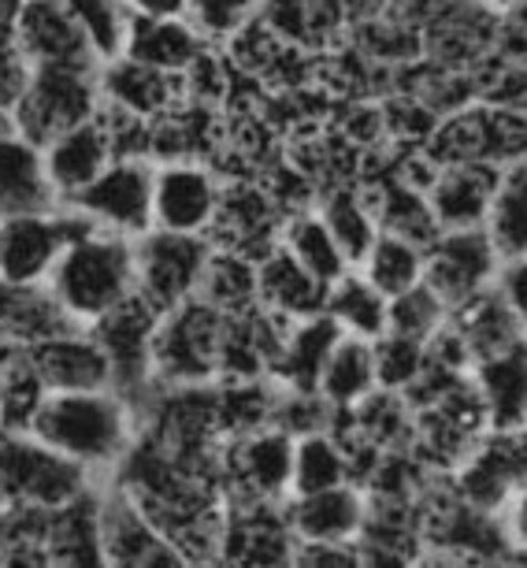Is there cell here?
Instances as JSON below:
<instances>
[{
	"label": "cell",
	"mask_w": 527,
	"mask_h": 568,
	"mask_svg": "<svg viewBox=\"0 0 527 568\" xmlns=\"http://www.w3.org/2000/svg\"><path fill=\"white\" fill-rule=\"evenodd\" d=\"M138 409L115 387L52 390L30 424V435L52 446L90 476L109 479L138 438Z\"/></svg>",
	"instance_id": "1"
},
{
	"label": "cell",
	"mask_w": 527,
	"mask_h": 568,
	"mask_svg": "<svg viewBox=\"0 0 527 568\" xmlns=\"http://www.w3.org/2000/svg\"><path fill=\"white\" fill-rule=\"evenodd\" d=\"M49 291L57 294V302L74 324H97L138 294L134 239L97 227L79 234L52 267Z\"/></svg>",
	"instance_id": "2"
},
{
	"label": "cell",
	"mask_w": 527,
	"mask_h": 568,
	"mask_svg": "<svg viewBox=\"0 0 527 568\" xmlns=\"http://www.w3.org/2000/svg\"><path fill=\"white\" fill-rule=\"evenodd\" d=\"M101 68H68V63H41L30 68V79L12 109V131L27 142L45 149L52 138L74 131L79 123L93 120L101 109Z\"/></svg>",
	"instance_id": "3"
},
{
	"label": "cell",
	"mask_w": 527,
	"mask_h": 568,
	"mask_svg": "<svg viewBox=\"0 0 527 568\" xmlns=\"http://www.w3.org/2000/svg\"><path fill=\"white\" fill-rule=\"evenodd\" d=\"M97 484L82 465H74L30 432H0V506L60 509L82 498Z\"/></svg>",
	"instance_id": "4"
},
{
	"label": "cell",
	"mask_w": 527,
	"mask_h": 568,
	"mask_svg": "<svg viewBox=\"0 0 527 568\" xmlns=\"http://www.w3.org/2000/svg\"><path fill=\"white\" fill-rule=\"evenodd\" d=\"M424 153L438 168L446 164H490L505 168L527 156V115L498 109L487 101H472L465 109L438 120Z\"/></svg>",
	"instance_id": "5"
},
{
	"label": "cell",
	"mask_w": 527,
	"mask_h": 568,
	"mask_svg": "<svg viewBox=\"0 0 527 568\" xmlns=\"http://www.w3.org/2000/svg\"><path fill=\"white\" fill-rule=\"evenodd\" d=\"M223 313L201 297H190L179 308L160 316L153 375L156 387H201L220 379Z\"/></svg>",
	"instance_id": "6"
},
{
	"label": "cell",
	"mask_w": 527,
	"mask_h": 568,
	"mask_svg": "<svg viewBox=\"0 0 527 568\" xmlns=\"http://www.w3.org/2000/svg\"><path fill=\"white\" fill-rule=\"evenodd\" d=\"M85 231H93V223L68 201L49 212L0 216V278L23 286L49 283L63 250Z\"/></svg>",
	"instance_id": "7"
},
{
	"label": "cell",
	"mask_w": 527,
	"mask_h": 568,
	"mask_svg": "<svg viewBox=\"0 0 527 568\" xmlns=\"http://www.w3.org/2000/svg\"><path fill=\"white\" fill-rule=\"evenodd\" d=\"M294 479V438L278 427L231 435L220 446V487L227 506L286 501Z\"/></svg>",
	"instance_id": "8"
},
{
	"label": "cell",
	"mask_w": 527,
	"mask_h": 568,
	"mask_svg": "<svg viewBox=\"0 0 527 568\" xmlns=\"http://www.w3.org/2000/svg\"><path fill=\"white\" fill-rule=\"evenodd\" d=\"M160 308H153L142 294L126 297L120 308H112L109 316H101L90 324L93 338L101 342L104 357L112 364V387L134 405L138 413L145 409V402L156 390L153 375V346H156V327H160Z\"/></svg>",
	"instance_id": "9"
},
{
	"label": "cell",
	"mask_w": 527,
	"mask_h": 568,
	"mask_svg": "<svg viewBox=\"0 0 527 568\" xmlns=\"http://www.w3.org/2000/svg\"><path fill=\"white\" fill-rule=\"evenodd\" d=\"M209 261L212 242L204 234H175L153 227L142 239H134L138 294L160 313H171V308L201 294Z\"/></svg>",
	"instance_id": "10"
},
{
	"label": "cell",
	"mask_w": 527,
	"mask_h": 568,
	"mask_svg": "<svg viewBox=\"0 0 527 568\" xmlns=\"http://www.w3.org/2000/svg\"><path fill=\"white\" fill-rule=\"evenodd\" d=\"M449 487L468 506L501 513L513 495L527 490V424L490 427L479 446L449 471Z\"/></svg>",
	"instance_id": "11"
},
{
	"label": "cell",
	"mask_w": 527,
	"mask_h": 568,
	"mask_svg": "<svg viewBox=\"0 0 527 568\" xmlns=\"http://www.w3.org/2000/svg\"><path fill=\"white\" fill-rule=\"evenodd\" d=\"M153 160H112L68 205L79 209L97 231L142 239V234L153 231Z\"/></svg>",
	"instance_id": "12"
},
{
	"label": "cell",
	"mask_w": 527,
	"mask_h": 568,
	"mask_svg": "<svg viewBox=\"0 0 527 568\" xmlns=\"http://www.w3.org/2000/svg\"><path fill=\"white\" fill-rule=\"evenodd\" d=\"M501 256L494 250L487 227L438 231V239L424 250V283L443 297L454 313L457 305L498 283Z\"/></svg>",
	"instance_id": "13"
},
{
	"label": "cell",
	"mask_w": 527,
	"mask_h": 568,
	"mask_svg": "<svg viewBox=\"0 0 527 568\" xmlns=\"http://www.w3.org/2000/svg\"><path fill=\"white\" fill-rule=\"evenodd\" d=\"M283 223L286 212L267 194L261 179H223V194H220L216 220H212L209 242L212 250L264 261L278 245Z\"/></svg>",
	"instance_id": "14"
},
{
	"label": "cell",
	"mask_w": 527,
	"mask_h": 568,
	"mask_svg": "<svg viewBox=\"0 0 527 568\" xmlns=\"http://www.w3.org/2000/svg\"><path fill=\"white\" fill-rule=\"evenodd\" d=\"M12 38L30 68H41V63L101 68L93 41L85 38L82 23L71 16V8L63 0H19Z\"/></svg>",
	"instance_id": "15"
},
{
	"label": "cell",
	"mask_w": 527,
	"mask_h": 568,
	"mask_svg": "<svg viewBox=\"0 0 527 568\" xmlns=\"http://www.w3.org/2000/svg\"><path fill=\"white\" fill-rule=\"evenodd\" d=\"M223 194V179L212 164L182 160V164H156L153 186V227L175 234H204L209 239Z\"/></svg>",
	"instance_id": "16"
},
{
	"label": "cell",
	"mask_w": 527,
	"mask_h": 568,
	"mask_svg": "<svg viewBox=\"0 0 527 568\" xmlns=\"http://www.w3.org/2000/svg\"><path fill=\"white\" fill-rule=\"evenodd\" d=\"M501 12L479 0H454L424 27V60L449 71H476L494 52Z\"/></svg>",
	"instance_id": "17"
},
{
	"label": "cell",
	"mask_w": 527,
	"mask_h": 568,
	"mask_svg": "<svg viewBox=\"0 0 527 568\" xmlns=\"http://www.w3.org/2000/svg\"><path fill=\"white\" fill-rule=\"evenodd\" d=\"M297 535L290 528L286 501H245L227 506L223 561L234 565H294Z\"/></svg>",
	"instance_id": "18"
},
{
	"label": "cell",
	"mask_w": 527,
	"mask_h": 568,
	"mask_svg": "<svg viewBox=\"0 0 527 568\" xmlns=\"http://www.w3.org/2000/svg\"><path fill=\"white\" fill-rule=\"evenodd\" d=\"M97 85H101V101L112 109H123L138 115V120H160L171 109H179L186 101V85L182 74L149 68V63L134 57H115L104 60L97 71Z\"/></svg>",
	"instance_id": "19"
},
{
	"label": "cell",
	"mask_w": 527,
	"mask_h": 568,
	"mask_svg": "<svg viewBox=\"0 0 527 568\" xmlns=\"http://www.w3.org/2000/svg\"><path fill=\"white\" fill-rule=\"evenodd\" d=\"M101 546L104 561L115 565H182L175 546L112 479L101 484Z\"/></svg>",
	"instance_id": "20"
},
{
	"label": "cell",
	"mask_w": 527,
	"mask_h": 568,
	"mask_svg": "<svg viewBox=\"0 0 527 568\" xmlns=\"http://www.w3.org/2000/svg\"><path fill=\"white\" fill-rule=\"evenodd\" d=\"M364 513H368V495L357 484L286 498V517L297 542H357Z\"/></svg>",
	"instance_id": "21"
},
{
	"label": "cell",
	"mask_w": 527,
	"mask_h": 568,
	"mask_svg": "<svg viewBox=\"0 0 527 568\" xmlns=\"http://www.w3.org/2000/svg\"><path fill=\"white\" fill-rule=\"evenodd\" d=\"M34 364L52 390H101L112 387V364L104 357L101 342L93 338L90 327L60 331L38 346H30Z\"/></svg>",
	"instance_id": "22"
},
{
	"label": "cell",
	"mask_w": 527,
	"mask_h": 568,
	"mask_svg": "<svg viewBox=\"0 0 527 568\" xmlns=\"http://www.w3.org/2000/svg\"><path fill=\"white\" fill-rule=\"evenodd\" d=\"M498 171L490 164H446L438 168L435 182L427 186V201L438 220V231L483 227L498 186Z\"/></svg>",
	"instance_id": "23"
},
{
	"label": "cell",
	"mask_w": 527,
	"mask_h": 568,
	"mask_svg": "<svg viewBox=\"0 0 527 568\" xmlns=\"http://www.w3.org/2000/svg\"><path fill=\"white\" fill-rule=\"evenodd\" d=\"M41 153H45L49 182H52V190H57L60 201H74L115 160L112 142H109V134H104V126L97 115L79 123L74 131L52 138Z\"/></svg>",
	"instance_id": "24"
},
{
	"label": "cell",
	"mask_w": 527,
	"mask_h": 568,
	"mask_svg": "<svg viewBox=\"0 0 527 568\" xmlns=\"http://www.w3.org/2000/svg\"><path fill=\"white\" fill-rule=\"evenodd\" d=\"M60 197L49 182L45 153L27 142L23 134H0V216H19V212H49Z\"/></svg>",
	"instance_id": "25"
},
{
	"label": "cell",
	"mask_w": 527,
	"mask_h": 568,
	"mask_svg": "<svg viewBox=\"0 0 527 568\" xmlns=\"http://www.w3.org/2000/svg\"><path fill=\"white\" fill-rule=\"evenodd\" d=\"M209 49L186 16H131L120 57H134L149 68L182 74Z\"/></svg>",
	"instance_id": "26"
},
{
	"label": "cell",
	"mask_w": 527,
	"mask_h": 568,
	"mask_svg": "<svg viewBox=\"0 0 527 568\" xmlns=\"http://www.w3.org/2000/svg\"><path fill=\"white\" fill-rule=\"evenodd\" d=\"M256 278H261V305L286 324L324 313L327 283H320L308 267H301L283 245H275L264 261H256Z\"/></svg>",
	"instance_id": "27"
},
{
	"label": "cell",
	"mask_w": 527,
	"mask_h": 568,
	"mask_svg": "<svg viewBox=\"0 0 527 568\" xmlns=\"http://www.w3.org/2000/svg\"><path fill=\"white\" fill-rule=\"evenodd\" d=\"M82 327L63 313V305L57 302V294L49 291V283L23 286V283H8L0 278V335L4 342L16 346H38L60 331Z\"/></svg>",
	"instance_id": "28"
},
{
	"label": "cell",
	"mask_w": 527,
	"mask_h": 568,
	"mask_svg": "<svg viewBox=\"0 0 527 568\" xmlns=\"http://www.w3.org/2000/svg\"><path fill=\"white\" fill-rule=\"evenodd\" d=\"M49 565H104L101 546V479L82 498L49 513Z\"/></svg>",
	"instance_id": "29"
},
{
	"label": "cell",
	"mask_w": 527,
	"mask_h": 568,
	"mask_svg": "<svg viewBox=\"0 0 527 568\" xmlns=\"http://www.w3.org/2000/svg\"><path fill=\"white\" fill-rule=\"evenodd\" d=\"M342 327L327 313H316L308 320L286 327L283 349L275 357L272 379L278 387H294V390H320V375L331 357V349L338 346Z\"/></svg>",
	"instance_id": "30"
},
{
	"label": "cell",
	"mask_w": 527,
	"mask_h": 568,
	"mask_svg": "<svg viewBox=\"0 0 527 568\" xmlns=\"http://www.w3.org/2000/svg\"><path fill=\"white\" fill-rule=\"evenodd\" d=\"M261 19L305 52H324L349 34V19L342 0H264Z\"/></svg>",
	"instance_id": "31"
},
{
	"label": "cell",
	"mask_w": 527,
	"mask_h": 568,
	"mask_svg": "<svg viewBox=\"0 0 527 568\" xmlns=\"http://www.w3.org/2000/svg\"><path fill=\"white\" fill-rule=\"evenodd\" d=\"M361 190L368 194L383 234H397V239L416 242V245H424V250L438 239V220H435L432 201H427L424 190L394 179L391 171L379 179H364Z\"/></svg>",
	"instance_id": "32"
},
{
	"label": "cell",
	"mask_w": 527,
	"mask_h": 568,
	"mask_svg": "<svg viewBox=\"0 0 527 568\" xmlns=\"http://www.w3.org/2000/svg\"><path fill=\"white\" fill-rule=\"evenodd\" d=\"M449 324H454L457 335L465 338L472 364L498 357V353L516 349L527 342V331L520 327V320L513 316V308L505 305L498 286H490V291L476 294L472 302L457 305L454 313H449Z\"/></svg>",
	"instance_id": "33"
},
{
	"label": "cell",
	"mask_w": 527,
	"mask_h": 568,
	"mask_svg": "<svg viewBox=\"0 0 527 568\" xmlns=\"http://www.w3.org/2000/svg\"><path fill=\"white\" fill-rule=\"evenodd\" d=\"M483 409L490 427H520L527 424V342L516 349H505L498 357L472 364Z\"/></svg>",
	"instance_id": "34"
},
{
	"label": "cell",
	"mask_w": 527,
	"mask_h": 568,
	"mask_svg": "<svg viewBox=\"0 0 527 568\" xmlns=\"http://www.w3.org/2000/svg\"><path fill=\"white\" fill-rule=\"evenodd\" d=\"M324 313L342 327V335L375 342L379 335H386L391 297H386L379 286H372L368 278H364L361 267H349L346 275L335 278V283L327 286Z\"/></svg>",
	"instance_id": "35"
},
{
	"label": "cell",
	"mask_w": 527,
	"mask_h": 568,
	"mask_svg": "<svg viewBox=\"0 0 527 568\" xmlns=\"http://www.w3.org/2000/svg\"><path fill=\"white\" fill-rule=\"evenodd\" d=\"M487 234L501 261L527 256V156L498 171V186L487 212Z\"/></svg>",
	"instance_id": "36"
},
{
	"label": "cell",
	"mask_w": 527,
	"mask_h": 568,
	"mask_svg": "<svg viewBox=\"0 0 527 568\" xmlns=\"http://www.w3.org/2000/svg\"><path fill=\"white\" fill-rule=\"evenodd\" d=\"M320 220L327 223V231L335 234L338 250L346 253V261L357 267L364 253L372 250V242L379 239V220L372 212V201L361 186H335L324 190L316 197Z\"/></svg>",
	"instance_id": "37"
},
{
	"label": "cell",
	"mask_w": 527,
	"mask_h": 568,
	"mask_svg": "<svg viewBox=\"0 0 527 568\" xmlns=\"http://www.w3.org/2000/svg\"><path fill=\"white\" fill-rule=\"evenodd\" d=\"M45 398L49 387L34 364V353L16 346V342H4V349H0V402H4L0 432H30Z\"/></svg>",
	"instance_id": "38"
},
{
	"label": "cell",
	"mask_w": 527,
	"mask_h": 568,
	"mask_svg": "<svg viewBox=\"0 0 527 568\" xmlns=\"http://www.w3.org/2000/svg\"><path fill=\"white\" fill-rule=\"evenodd\" d=\"M375 387H379V375H375L372 342L342 335L324 364V375H320V394L331 402V409H353Z\"/></svg>",
	"instance_id": "39"
},
{
	"label": "cell",
	"mask_w": 527,
	"mask_h": 568,
	"mask_svg": "<svg viewBox=\"0 0 527 568\" xmlns=\"http://www.w3.org/2000/svg\"><path fill=\"white\" fill-rule=\"evenodd\" d=\"M278 245L294 256L301 267H308L312 275L320 278V283H335L349 272V261L346 253L338 250L335 234L327 231V223L320 220L316 209H305V212H294V216H286L283 223V234H278Z\"/></svg>",
	"instance_id": "40"
},
{
	"label": "cell",
	"mask_w": 527,
	"mask_h": 568,
	"mask_svg": "<svg viewBox=\"0 0 527 568\" xmlns=\"http://www.w3.org/2000/svg\"><path fill=\"white\" fill-rule=\"evenodd\" d=\"M342 484H353V465L335 432L294 438V479H290V495H312V490H327Z\"/></svg>",
	"instance_id": "41"
},
{
	"label": "cell",
	"mask_w": 527,
	"mask_h": 568,
	"mask_svg": "<svg viewBox=\"0 0 527 568\" xmlns=\"http://www.w3.org/2000/svg\"><path fill=\"white\" fill-rule=\"evenodd\" d=\"M201 302L220 308L223 316H239L261 305V278H256V261L239 253L212 250V261L204 267Z\"/></svg>",
	"instance_id": "42"
},
{
	"label": "cell",
	"mask_w": 527,
	"mask_h": 568,
	"mask_svg": "<svg viewBox=\"0 0 527 568\" xmlns=\"http://www.w3.org/2000/svg\"><path fill=\"white\" fill-rule=\"evenodd\" d=\"M357 267L386 297H397L424 283V245L379 231V239L372 242V250L364 253V261Z\"/></svg>",
	"instance_id": "43"
},
{
	"label": "cell",
	"mask_w": 527,
	"mask_h": 568,
	"mask_svg": "<svg viewBox=\"0 0 527 568\" xmlns=\"http://www.w3.org/2000/svg\"><path fill=\"white\" fill-rule=\"evenodd\" d=\"M446 324H449V305L427 283H419V286H413V291L391 297L386 331H394V335L432 342Z\"/></svg>",
	"instance_id": "44"
},
{
	"label": "cell",
	"mask_w": 527,
	"mask_h": 568,
	"mask_svg": "<svg viewBox=\"0 0 527 568\" xmlns=\"http://www.w3.org/2000/svg\"><path fill=\"white\" fill-rule=\"evenodd\" d=\"M71 8V16L79 19L85 38L93 41L97 57L115 60L123 52L126 27H131V12H126L123 0H63Z\"/></svg>",
	"instance_id": "45"
},
{
	"label": "cell",
	"mask_w": 527,
	"mask_h": 568,
	"mask_svg": "<svg viewBox=\"0 0 527 568\" xmlns=\"http://www.w3.org/2000/svg\"><path fill=\"white\" fill-rule=\"evenodd\" d=\"M375 349V375H379V387L386 390H408L427 368V342L405 338L386 331L372 342Z\"/></svg>",
	"instance_id": "46"
},
{
	"label": "cell",
	"mask_w": 527,
	"mask_h": 568,
	"mask_svg": "<svg viewBox=\"0 0 527 568\" xmlns=\"http://www.w3.org/2000/svg\"><path fill=\"white\" fill-rule=\"evenodd\" d=\"M264 0H186V19L209 45H227L242 27L261 16Z\"/></svg>",
	"instance_id": "47"
},
{
	"label": "cell",
	"mask_w": 527,
	"mask_h": 568,
	"mask_svg": "<svg viewBox=\"0 0 527 568\" xmlns=\"http://www.w3.org/2000/svg\"><path fill=\"white\" fill-rule=\"evenodd\" d=\"M27 79H30V63L16 49L12 27H0V115H12Z\"/></svg>",
	"instance_id": "48"
},
{
	"label": "cell",
	"mask_w": 527,
	"mask_h": 568,
	"mask_svg": "<svg viewBox=\"0 0 527 568\" xmlns=\"http://www.w3.org/2000/svg\"><path fill=\"white\" fill-rule=\"evenodd\" d=\"M498 294L505 297V305L513 308V316L520 320V327L527 331V256H516V261H501L498 272Z\"/></svg>",
	"instance_id": "49"
},
{
	"label": "cell",
	"mask_w": 527,
	"mask_h": 568,
	"mask_svg": "<svg viewBox=\"0 0 527 568\" xmlns=\"http://www.w3.org/2000/svg\"><path fill=\"white\" fill-rule=\"evenodd\" d=\"M294 565H361L357 542H297Z\"/></svg>",
	"instance_id": "50"
},
{
	"label": "cell",
	"mask_w": 527,
	"mask_h": 568,
	"mask_svg": "<svg viewBox=\"0 0 527 568\" xmlns=\"http://www.w3.org/2000/svg\"><path fill=\"white\" fill-rule=\"evenodd\" d=\"M501 520H505V535H509L513 557H527V490L513 495L509 506L501 509Z\"/></svg>",
	"instance_id": "51"
},
{
	"label": "cell",
	"mask_w": 527,
	"mask_h": 568,
	"mask_svg": "<svg viewBox=\"0 0 527 568\" xmlns=\"http://www.w3.org/2000/svg\"><path fill=\"white\" fill-rule=\"evenodd\" d=\"M449 4H454V0H391V8H386V12L424 30L438 12H446Z\"/></svg>",
	"instance_id": "52"
},
{
	"label": "cell",
	"mask_w": 527,
	"mask_h": 568,
	"mask_svg": "<svg viewBox=\"0 0 527 568\" xmlns=\"http://www.w3.org/2000/svg\"><path fill=\"white\" fill-rule=\"evenodd\" d=\"M131 16H186V0H123Z\"/></svg>",
	"instance_id": "53"
},
{
	"label": "cell",
	"mask_w": 527,
	"mask_h": 568,
	"mask_svg": "<svg viewBox=\"0 0 527 568\" xmlns=\"http://www.w3.org/2000/svg\"><path fill=\"white\" fill-rule=\"evenodd\" d=\"M391 8V0H342V12L349 19V30L357 23H368V19L383 16Z\"/></svg>",
	"instance_id": "54"
},
{
	"label": "cell",
	"mask_w": 527,
	"mask_h": 568,
	"mask_svg": "<svg viewBox=\"0 0 527 568\" xmlns=\"http://www.w3.org/2000/svg\"><path fill=\"white\" fill-rule=\"evenodd\" d=\"M479 4H487V8H494V12H513L516 4H520V0H479Z\"/></svg>",
	"instance_id": "55"
},
{
	"label": "cell",
	"mask_w": 527,
	"mask_h": 568,
	"mask_svg": "<svg viewBox=\"0 0 527 568\" xmlns=\"http://www.w3.org/2000/svg\"><path fill=\"white\" fill-rule=\"evenodd\" d=\"M4 131H12V120H8V115H0V134Z\"/></svg>",
	"instance_id": "56"
},
{
	"label": "cell",
	"mask_w": 527,
	"mask_h": 568,
	"mask_svg": "<svg viewBox=\"0 0 527 568\" xmlns=\"http://www.w3.org/2000/svg\"><path fill=\"white\" fill-rule=\"evenodd\" d=\"M0 420H4V402H0Z\"/></svg>",
	"instance_id": "57"
},
{
	"label": "cell",
	"mask_w": 527,
	"mask_h": 568,
	"mask_svg": "<svg viewBox=\"0 0 527 568\" xmlns=\"http://www.w3.org/2000/svg\"><path fill=\"white\" fill-rule=\"evenodd\" d=\"M0 349H4V335H0Z\"/></svg>",
	"instance_id": "58"
}]
</instances>
